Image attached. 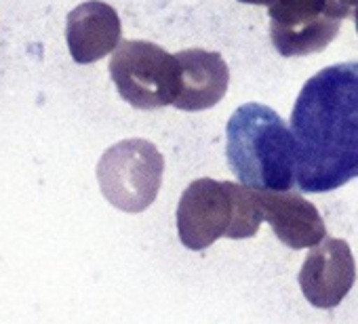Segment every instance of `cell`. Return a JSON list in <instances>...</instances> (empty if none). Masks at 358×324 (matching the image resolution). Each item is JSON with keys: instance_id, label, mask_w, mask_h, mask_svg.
<instances>
[{"instance_id": "7a4b0ae2", "label": "cell", "mask_w": 358, "mask_h": 324, "mask_svg": "<svg viewBox=\"0 0 358 324\" xmlns=\"http://www.w3.org/2000/svg\"><path fill=\"white\" fill-rule=\"evenodd\" d=\"M226 156L241 184L264 192L293 190L297 143L293 128L262 103L241 105L226 126Z\"/></svg>"}, {"instance_id": "8992f818", "label": "cell", "mask_w": 358, "mask_h": 324, "mask_svg": "<svg viewBox=\"0 0 358 324\" xmlns=\"http://www.w3.org/2000/svg\"><path fill=\"white\" fill-rule=\"evenodd\" d=\"M236 188L232 182L196 179L177 207V234L190 251H205L232 232L236 221Z\"/></svg>"}, {"instance_id": "5b68a950", "label": "cell", "mask_w": 358, "mask_h": 324, "mask_svg": "<svg viewBox=\"0 0 358 324\" xmlns=\"http://www.w3.org/2000/svg\"><path fill=\"white\" fill-rule=\"evenodd\" d=\"M268 15L272 45L282 57H303L327 49L341 26L333 0H274Z\"/></svg>"}, {"instance_id": "8fae6325", "label": "cell", "mask_w": 358, "mask_h": 324, "mask_svg": "<svg viewBox=\"0 0 358 324\" xmlns=\"http://www.w3.org/2000/svg\"><path fill=\"white\" fill-rule=\"evenodd\" d=\"M337 13L341 15V20H345L348 15L354 17V26L358 32V0H333Z\"/></svg>"}, {"instance_id": "52a82bcc", "label": "cell", "mask_w": 358, "mask_h": 324, "mask_svg": "<svg viewBox=\"0 0 358 324\" xmlns=\"http://www.w3.org/2000/svg\"><path fill=\"white\" fill-rule=\"evenodd\" d=\"M356 280V263L352 249L341 238H324L314 244L299 272L303 297L320 309L337 307Z\"/></svg>"}, {"instance_id": "6da1fadb", "label": "cell", "mask_w": 358, "mask_h": 324, "mask_svg": "<svg viewBox=\"0 0 358 324\" xmlns=\"http://www.w3.org/2000/svg\"><path fill=\"white\" fill-rule=\"evenodd\" d=\"M291 128L297 143V186L333 192L358 177V61L314 74L299 91Z\"/></svg>"}, {"instance_id": "277c9868", "label": "cell", "mask_w": 358, "mask_h": 324, "mask_svg": "<svg viewBox=\"0 0 358 324\" xmlns=\"http://www.w3.org/2000/svg\"><path fill=\"white\" fill-rule=\"evenodd\" d=\"M164 173V158L145 139H124L103 152L97 182L106 200L124 213H141L154 205Z\"/></svg>"}, {"instance_id": "7c38bea8", "label": "cell", "mask_w": 358, "mask_h": 324, "mask_svg": "<svg viewBox=\"0 0 358 324\" xmlns=\"http://www.w3.org/2000/svg\"><path fill=\"white\" fill-rule=\"evenodd\" d=\"M238 3H245V5H266V7H270L274 0H238Z\"/></svg>"}, {"instance_id": "30bf717a", "label": "cell", "mask_w": 358, "mask_h": 324, "mask_svg": "<svg viewBox=\"0 0 358 324\" xmlns=\"http://www.w3.org/2000/svg\"><path fill=\"white\" fill-rule=\"evenodd\" d=\"M262 192L264 219L289 249H308L327 238V228L316 207L293 190Z\"/></svg>"}, {"instance_id": "9c48e42d", "label": "cell", "mask_w": 358, "mask_h": 324, "mask_svg": "<svg viewBox=\"0 0 358 324\" xmlns=\"http://www.w3.org/2000/svg\"><path fill=\"white\" fill-rule=\"evenodd\" d=\"M175 55L179 61V70H182V89H179V95L173 103L177 110H209L226 97L230 70L220 53L188 49Z\"/></svg>"}, {"instance_id": "3957f363", "label": "cell", "mask_w": 358, "mask_h": 324, "mask_svg": "<svg viewBox=\"0 0 358 324\" xmlns=\"http://www.w3.org/2000/svg\"><path fill=\"white\" fill-rule=\"evenodd\" d=\"M110 76L118 95L137 110L171 105L182 89L177 55L145 40L120 43L110 59Z\"/></svg>"}, {"instance_id": "ba28073f", "label": "cell", "mask_w": 358, "mask_h": 324, "mask_svg": "<svg viewBox=\"0 0 358 324\" xmlns=\"http://www.w3.org/2000/svg\"><path fill=\"white\" fill-rule=\"evenodd\" d=\"M120 36L122 26L118 13L101 0H87L68 15L66 40L72 59L80 66L110 55L120 45Z\"/></svg>"}]
</instances>
